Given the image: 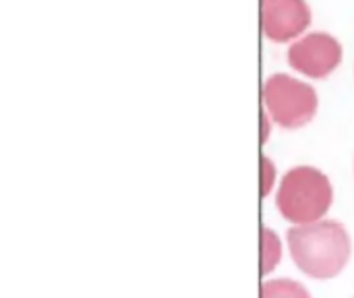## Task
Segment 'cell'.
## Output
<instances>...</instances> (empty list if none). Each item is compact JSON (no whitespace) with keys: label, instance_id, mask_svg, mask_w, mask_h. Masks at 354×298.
<instances>
[{"label":"cell","instance_id":"obj_1","mask_svg":"<svg viewBox=\"0 0 354 298\" xmlns=\"http://www.w3.org/2000/svg\"><path fill=\"white\" fill-rule=\"evenodd\" d=\"M297 268L315 280L336 278L351 259L348 230L334 220L297 224L286 234Z\"/></svg>","mask_w":354,"mask_h":298},{"label":"cell","instance_id":"obj_2","mask_svg":"<svg viewBox=\"0 0 354 298\" xmlns=\"http://www.w3.org/2000/svg\"><path fill=\"white\" fill-rule=\"evenodd\" d=\"M334 203L330 178L313 166H297L282 176L276 195V207L284 220L311 224L324 220Z\"/></svg>","mask_w":354,"mask_h":298},{"label":"cell","instance_id":"obj_3","mask_svg":"<svg viewBox=\"0 0 354 298\" xmlns=\"http://www.w3.org/2000/svg\"><path fill=\"white\" fill-rule=\"evenodd\" d=\"M261 102L270 118L284 129H301L309 124L319 108L315 87L286 73H274L263 81Z\"/></svg>","mask_w":354,"mask_h":298},{"label":"cell","instance_id":"obj_4","mask_svg":"<svg viewBox=\"0 0 354 298\" xmlns=\"http://www.w3.org/2000/svg\"><path fill=\"white\" fill-rule=\"evenodd\" d=\"M342 44L328 31H307L288 46V66L307 79H328L342 64Z\"/></svg>","mask_w":354,"mask_h":298},{"label":"cell","instance_id":"obj_5","mask_svg":"<svg viewBox=\"0 0 354 298\" xmlns=\"http://www.w3.org/2000/svg\"><path fill=\"white\" fill-rule=\"evenodd\" d=\"M313 12L307 0H261V33L274 44H292L311 25Z\"/></svg>","mask_w":354,"mask_h":298},{"label":"cell","instance_id":"obj_6","mask_svg":"<svg viewBox=\"0 0 354 298\" xmlns=\"http://www.w3.org/2000/svg\"><path fill=\"white\" fill-rule=\"evenodd\" d=\"M261 298H311L307 288L295 280H270L261 284Z\"/></svg>","mask_w":354,"mask_h":298},{"label":"cell","instance_id":"obj_7","mask_svg":"<svg viewBox=\"0 0 354 298\" xmlns=\"http://www.w3.org/2000/svg\"><path fill=\"white\" fill-rule=\"evenodd\" d=\"M282 257L280 241L270 228H261V276L270 274Z\"/></svg>","mask_w":354,"mask_h":298},{"label":"cell","instance_id":"obj_8","mask_svg":"<svg viewBox=\"0 0 354 298\" xmlns=\"http://www.w3.org/2000/svg\"><path fill=\"white\" fill-rule=\"evenodd\" d=\"M276 183V166L270 158L261 156V197H268Z\"/></svg>","mask_w":354,"mask_h":298},{"label":"cell","instance_id":"obj_9","mask_svg":"<svg viewBox=\"0 0 354 298\" xmlns=\"http://www.w3.org/2000/svg\"><path fill=\"white\" fill-rule=\"evenodd\" d=\"M272 118H270V114L263 110L261 112V143H266V139L270 137V127H272Z\"/></svg>","mask_w":354,"mask_h":298}]
</instances>
